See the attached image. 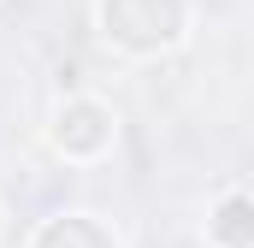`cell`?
Wrapping results in <instances>:
<instances>
[{"label": "cell", "instance_id": "cell-1", "mask_svg": "<svg viewBox=\"0 0 254 248\" xmlns=\"http://www.w3.org/2000/svg\"><path fill=\"white\" fill-rule=\"evenodd\" d=\"M65 124H83V130H60V142H71V148H101V142H107V130H95V124H101L95 107H71Z\"/></svg>", "mask_w": 254, "mask_h": 248}, {"label": "cell", "instance_id": "cell-2", "mask_svg": "<svg viewBox=\"0 0 254 248\" xmlns=\"http://www.w3.org/2000/svg\"><path fill=\"white\" fill-rule=\"evenodd\" d=\"M237 219H243V201H231V207H225V225H219V231H225V243L243 248V225H237Z\"/></svg>", "mask_w": 254, "mask_h": 248}]
</instances>
